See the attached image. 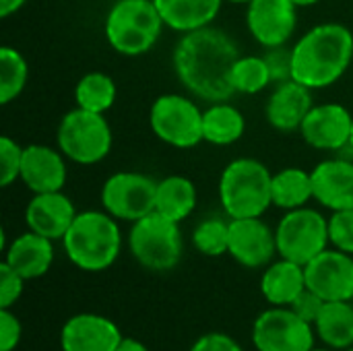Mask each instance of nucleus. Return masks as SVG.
I'll use <instances>...</instances> for the list:
<instances>
[{
  "label": "nucleus",
  "instance_id": "obj_24",
  "mask_svg": "<svg viewBox=\"0 0 353 351\" xmlns=\"http://www.w3.org/2000/svg\"><path fill=\"white\" fill-rule=\"evenodd\" d=\"M314 331L331 350L353 348V302H325Z\"/></svg>",
  "mask_w": 353,
  "mask_h": 351
},
{
  "label": "nucleus",
  "instance_id": "obj_2",
  "mask_svg": "<svg viewBox=\"0 0 353 351\" xmlns=\"http://www.w3.org/2000/svg\"><path fill=\"white\" fill-rule=\"evenodd\" d=\"M292 79L308 89L337 83L353 58V33L341 23H323L304 33L292 48Z\"/></svg>",
  "mask_w": 353,
  "mask_h": 351
},
{
  "label": "nucleus",
  "instance_id": "obj_6",
  "mask_svg": "<svg viewBox=\"0 0 353 351\" xmlns=\"http://www.w3.org/2000/svg\"><path fill=\"white\" fill-rule=\"evenodd\" d=\"M128 246L137 263L149 271H170L182 259L180 223L153 211L132 223Z\"/></svg>",
  "mask_w": 353,
  "mask_h": 351
},
{
  "label": "nucleus",
  "instance_id": "obj_18",
  "mask_svg": "<svg viewBox=\"0 0 353 351\" xmlns=\"http://www.w3.org/2000/svg\"><path fill=\"white\" fill-rule=\"evenodd\" d=\"M66 161L64 153L48 145H29L23 149L21 176L23 184L35 192H58L66 184Z\"/></svg>",
  "mask_w": 353,
  "mask_h": 351
},
{
  "label": "nucleus",
  "instance_id": "obj_15",
  "mask_svg": "<svg viewBox=\"0 0 353 351\" xmlns=\"http://www.w3.org/2000/svg\"><path fill=\"white\" fill-rule=\"evenodd\" d=\"M353 116L341 103L314 106L300 126L304 141L314 149L341 151L350 147Z\"/></svg>",
  "mask_w": 353,
  "mask_h": 351
},
{
  "label": "nucleus",
  "instance_id": "obj_9",
  "mask_svg": "<svg viewBox=\"0 0 353 351\" xmlns=\"http://www.w3.org/2000/svg\"><path fill=\"white\" fill-rule=\"evenodd\" d=\"M149 124L159 141L176 149H192L205 141L203 112L194 101L178 93H168L153 101Z\"/></svg>",
  "mask_w": 353,
  "mask_h": 351
},
{
  "label": "nucleus",
  "instance_id": "obj_45",
  "mask_svg": "<svg viewBox=\"0 0 353 351\" xmlns=\"http://www.w3.org/2000/svg\"><path fill=\"white\" fill-rule=\"evenodd\" d=\"M345 351H353V348H350V350H345Z\"/></svg>",
  "mask_w": 353,
  "mask_h": 351
},
{
  "label": "nucleus",
  "instance_id": "obj_10",
  "mask_svg": "<svg viewBox=\"0 0 353 351\" xmlns=\"http://www.w3.org/2000/svg\"><path fill=\"white\" fill-rule=\"evenodd\" d=\"M314 333V325L300 319L290 306H273L256 317L252 343L256 351H310Z\"/></svg>",
  "mask_w": 353,
  "mask_h": 351
},
{
  "label": "nucleus",
  "instance_id": "obj_43",
  "mask_svg": "<svg viewBox=\"0 0 353 351\" xmlns=\"http://www.w3.org/2000/svg\"><path fill=\"white\" fill-rule=\"evenodd\" d=\"M230 2H236V4H248L250 0H230Z\"/></svg>",
  "mask_w": 353,
  "mask_h": 351
},
{
  "label": "nucleus",
  "instance_id": "obj_21",
  "mask_svg": "<svg viewBox=\"0 0 353 351\" xmlns=\"http://www.w3.org/2000/svg\"><path fill=\"white\" fill-rule=\"evenodd\" d=\"M4 263H8L25 281L43 277L54 263L52 240L35 232L17 236L4 252Z\"/></svg>",
  "mask_w": 353,
  "mask_h": 351
},
{
  "label": "nucleus",
  "instance_id": "obj_40",
  "mask_svg": "<svg viewBox=\"0 0 353 351\" xmlns=\"http://www.w3.org/2000/svg\"><path fill=\"white\" fill-rule=\"evenodd\" d=\"M116 351H149V348H147L143 341H139V339L124 337V339H122V343L118 345V350Z\"/></svg>",
  "mask_w": 353,
  "mask_h": 351
},
{
  "label": "nucleus",
  "instance_id": "obj_16",
  "mask_svg": "<svg viewBox=\"0 0 353 351\" xmlns=\"http://www.w3.org/2000/svg\"><path fill=\"white\" fill-rule=\"evenodd\" d=\"M122 339L114 321L91 312L68 319L60 331L62 351H116Z\"/></svg>",
  "mask_w": 353,
  "mask_h": 351
},
{
  "label": "nucleus",
  "instance_id": "obj_44",
  "mask_svg": "<svg viewBox=\"0 0 353 351\" xmlns=\"http://www.w3.org/2000/svg\"><path fill=\"white\" fill-rule=\"evenodd\" d=\"M350 149L353 151V126H352V139H350Z\"/></svg>",
  "mask_w": 353,
  "mask_h": 351
},
{
  "label": "nucleus",
  "instance_id": "obj_46",
  "mask_svg": "<svg viewBox=\"0 0 353 351\" xmlns=\"http://www.w3.org/2000/svg\"><path fill=\"white\" fill-rule=\"evenodd\" d=\"M352 302H353V300H352Z\"/></svg>",
  "mask_w": 353,
  "mask_h": 351
},
{
  "label": "nucleus",
  "instance_id": "obj_33",
  "mask_svg": "<svg viewBox=\"0 0 353 351\" xmlns=\"http://www.w3.org/2000/svg\"><path fill=\"white\" fill-rule=\"evenodd\" d=\"M329 238L333 248L353 254V209L335 211L329 219Z\"/></svg>",
  "mask_w": 353,
  "mask_h": 351
},
{
  "label": "nucleus",
  "instance_id": "obj_14",
  "mask_svg": "<svg viewBox=\"0 0 353 351\" xmlns=\"http://www.w3.org/2000/svg\"><path fill=\"white\" fill-rule=\"evenodd\" d=\"M228 254L248 269L271 265L273 257L277 254L275 232L261 217L232 219Z\"/></svg>",
  "mask_w": 353,
  "mask_h": 351
},
{
  "label": "nucleus",
  "instance_id": "obj_29",
  "mask_svg": "<svg viewBox=\"0 0 353 351\" xmlns=\"http://www.w3.org/2000/svg\"><path fill=\"white\" fill-rule=\"evenodd\" d=\"M29 77L23 54L10 46L0 48V103L6 106L21 95Z\"/></svg>",
  "mask_w": 353,
  "mask_h": 351
},
{
  "label": "nucleus",
  "instance_id": "obj_34",
  "mask_svg": "<svg viewBox=\"0 0 353 351\" xmlns=\"http://www.w3.org/2000/svg\"><path fill=\"white\" fill-rule=\"evenodd\" d=\"M23 288H25V279L8 263H2L0 265V308H10L12 304H17V300L23 294Z\"/></svg>",
  "mask_w": 353,
  "mask_h": 351
},
{
  "label": "nucleus",
  "instance_id": "obj_41",
  "mask_svg": "<svg viewBox=\"0 0 353 351\" xmlns=\"http://www.w3.org/2000/svg\"><path fill=\"white\" fill-rule=\"evenodd\" d=\"M298 8H304V6H312V4H316V2H321V0H292Z\"/></svg>",
  "mask_w": 353,
  "mask_h": 351
},
{
  "label": "nucleus",
  "instance_id": "obj_13",
  "mask_svg": "<svg viewBox=\"0 0 353 351\" xmlns=\"http://www.w3.org/2000/svg\"><path fill=\"white\" fill-rule=\"evenodd\" d=\"M246 25L263 48L285 46L298 25V6L292 0H250Z\"/></svg>",
  "mask_w": 353,
  "mask_h": 351
},
{
  "label": "nucleus",
  "instance_id": "obj_17",
  "mask_svg": "<svg viewBox=\"0 0 353 351\" xmlns=\"http://www.w3.org/2000/svg\"><path fill=\"white\" fill-rule=\"evenodd\" d=\"M77 209L72 201L62 192H41L35 194L25 209V223L31 232L54 240H62L77 219Z\"/></svg>",
  "mask_w": 353,
  "mask_h": 351
},
{
  "label": "nucleus",
  "instance_id": "obj_4",
  "mask_svg": "<svg viewBox=\"0 0 353 351\" xmlns=\"http://www.w3.org/2000/svg\"><path fill=\"white\" fill-rule=\"evenodd\" d=\"M273 174L252 157H240L225 166L219 178V201L232 219L261 217L271 205Z\"/></svg>",
  "mask_w": 353,
  "mask_h": 351
},
{
  "label": "nucleus",
  "instance_id": "obj_36",
  "mask_svg": "<svg viewBox=\"0 0 353 351\" xmlns=\"http://www.w3.org/2000/svg\"><path fill=\"white\" fill-rule=\"evenodd\" d=\"M23 327L17 314L10 312V308H0V351L17 350L21 343Z\"/></svg>",
  "mask_w": 353,
  "mask_h": 351
},
{
  "label": "nucleus",
  "instance_id": "obj_22",
  "mask_svg": "<svg viewBox=\"0 0 353 351\" xmlns=\"http://www.w3.org/2000/svg\"><path fill=\"white\" fill-rule=\"evenodd\" d=\"M304 290V267L288 259L271 263L261 277V294L271 306H292Z\"/></svg>",
  "mask_w": 353,
  "mask_h": 351
},
{
  "label": "nucleus",
  "instance_id": "obj_8",
  "mask_svg": "<svg viewBox=\"0 0 353 351\" xmlns=\"http://www.w3.org/2000/svg\"><path fill=\"white\" fill-rule=\"evenodd\" d=\"M275 240L281 259L306 267L314 257L329 248V219L308 207L292 209L281 217Z\"/></svg>",
  "mask_w": 353,
  "mask_h": 351
},
{
  "label": "nucleus",
  "instance_id": "obj_32",
  "mask_svg": "<svg viewBox=\"0 0 353 351\" xmlns=\"http://www.w3.org/2000/svg\"><path fill=\"white\" fill-rule=\"evenodd\" d=\"M23 149L25 147H21L8 134L0 137V186L6 188L21 176Z\"/></svg>",
  "mask_w": 353,
  "mask_h": 351
},
{
  "label": "nucleus",
  "instance_id": "obj_28",
  "mask_svg": "<svg viewBox=\"0 0 353 351\" xmlns=\"http://www.w3.org/2000/svg\"><path fill=\"white\" fill-rule=\"evenodd\" d=\"M77 108L105 114L116 101V83L105 72H87L74 87Z\"/></svg>",
  "mask_w": 353,
  "mask_h": 351
},
{
  "label": "nucleus",
  "instance_id": "obj_3",
  "mask_svg": "<svg viewBox=\"0 0 353 351\" xmlns=\"http://www.w3.org/2000/svg\"><path fill=\"white\" fill-rule=\"evenodd\" d=\"M68 261L81 271L99 273L110 269L122 248V234L108 211H83L62 238Z\"/></svg>",
  "mask_w": 353,
  "mask_h": 351
},
{
  "label": "nucleus",
  "instance_id": "obj_19",
  "mask_svg": "<svg viewBox=\"0 0 353 351\" xmlns=\"http://www.w3.org/2000/svg\"><path fill=\"white\" fill-rule=\"evenodd\" d=\"M314 201L335 211L353 209V163L345 159L321 161L312 172Z\"/></svg>",
  "mask_w": 353,
  "mask_h": 351
},
{
  "label": "nucleus",
  "instance_id": "obj_20",
  "mask_svg": "<svg viewBox=\"0 0 353 351\" xmlns=\"http://www.w3.org/2000/svg\"><path fill=\"white\" fill-rule=\"evenodd\" d=\"M310 91L312 89H308L306 85H302L294 79L279 83L275 87V91L271 93L267 108H265L269 124L281 132L300 130L308 112L314 108Z\"/></svg>",
  "mask_w": 353,
  "mask_h": 351
},
{
  "label": "nucleus",
  "instance_id": "obj_25",
  "mask_svg": "<svg viewBox=\"0 0 353 351\" xmlns=\"http://www.w3.org/2000/svg\"><path fill=\"white\" fill-rule=\"evenodd\" d=\"M246 120L238 108L228 101H217L203 112V137L207 143L225 147L242 139Z\"/></svg>",
  "mask_w": 353,
  "mask_h": 351
},
{
  "label": "nucleus",
  "instance_id": "obj_26",
  "mask_svg": "<svg viewBox=\"0 0 353 351\" xmlns=\"http://www.w3.org/2000/svg\"><path fill=\"white\" fill-rule=\"evenodd\" d=\"M196 207V188L184 176H168L157 182L155 211L172 221L182 223Z\"/></svg>",
  "mask_w": 353,
  "mask_h": 351
},
{
  "label": "nucleus",
  "instance_id": "obj_23",
  "mask_svg": "<svg viewBox=\"0 0 353 351\" xmlns=\"http://www.w3.org/2000/svg\"><path fill=\"white\" fill-rule=\"evenodd\" d=\"M163 23L180 33L209 27L219 14L223 0H153Z\"/></svg>",
  "mask_w": 353,
  "mask_h": 351
},
{
  "label": "nucleus",
  "instance_id": "obj_12",
  "mask_svg": "<svg viewBox=\"0 0 353 351\" xmlns=\"http://www.w3.org/2000/svg\"><path fill=\"white\" fill-rule=\"evenodd\" d=\"M304 273L306 288L325 302L353 300V254L339 248H327L304 267Z\"/></svg>",
  "mask_w": 353,
  "mask_h": 351
},
{
  "label": "nucleus",
  "instance_id": "obj_1",
  "mask_svg": "<svg viewBox=\"0 0 353 351\" xmlns=\"http://www.w3.org/2000/svg\"><path fill=\"white\" fill-rule=\"evenodd\" d=\"M240 50L221 29L203 27L184 33L174 50V70L182 85L205 101H228L236 89L232 70Z\"/></svg>",
  "mask_w": 353,
  "mask_h": 351
},
{
  "label": "nucleus",
  "instance_id": "obj_11",
  "mask_svg": "<svg viewBox=\"0 0 353 351\" xmlns=\"http://www.w3.org/2000/svg\"><path fill=\"white\" fill-rule=\"evenodd\" d=\"M157 182L139 172H118L103 182L101 205L122 221H139L155 211Z\"/></svg>",
  "mask_w": 353,
  "mask_h": 351
},
{
  "label": "nucleus",
  "instance_id": "obj_5",
  "mask_svg": "<svg viewBox=\"0 0 353 351\" xmlns=\"http://www.w3.org/2000/svg\"><path fill=\"white\" fill-rule=\"evenodd\" d=\"M163 25L153 0H118L105 17V37L118 54L141 56L157 43Z\"/></svg>",
  "mask_w": 353,
  "mask_h": 351
},
{
  "label": "nucleus",
  "instance_id": "obj_37",
  "mask_svg": "<svg viewBox=\"0 0 353 351\" xmlns=\"http://www.w3.org/2000/svg\"><path fill=\"white\" fill-rule=\"evenodd\" d=\"M323 306H325V300L319 296V294H314L312 290H304L296 300H294V304L290 306L300 319H304L306 323H310V325H314L316 323V319H319V314H321V310H323Z\"/></svg>",
  "mask_w": 353,
  "mask_h": 351
},
{
  "label": "nucleus",
  "instance_id": "obj_39",
  "mask_svg": "<svg viewBox=\"0 0 353 351\" xmlns=\"http://www.w3.org/2000/svg\"><path fill=\"white\" fill-rule=\"evenodd\" d=\"M27 0H0V17L2 19H6V17H10L12 12H17L23 4H25Z\"/></svg>",
  "mask_w": 353,
  "mask_h": 351
},
{
  "label": "nucleus",
  "instance_id": "obj_42",
  "mask_svg": "<svg viewBox=\"0 0 353 351\" xmlns=\"http://www.w3.org/2000/svg\"><path fill=\"white\" fill-rule=\"evenodd\" d=\"M310 351H333L331 348H312Z\"/></svg>",
  "mask_w": 353,
  "mask_h": 351
},
{
  "label": "nucleus",
  "instance_id": "obj_38",
  "mask_svg": "<svg viewBox=\"0 0 353 351\" xmlns=\"http://www.w3.org/2000/svg\"><path fill=\"white\" fill-rule=\"evenodd\" d=\"M190 351H244L242 345L225 333H207L199 337Z\"/></svg>",
  "mask_w": 353,
  "mask_h": 351
},
{
  "label": "nucleus",
  "instance_id": "obj_7",
  "mask_svg": "<svg viewBox=\"0 0 353 351\" xmlns=\"http://www.w3.org/2000/svg\"><path fill=\"white\" fill-rule=\"evenodd\" d=\"M56 141L66 159L93 166L108 157L112 149V128L103 114L74 108L60 120Z\"/></svg>",
  "mask_w": 353,
  "mask_h": 351
},
{
  "label": "nucleus",
  "instance_id": "obj_31",
  "mask_svg": "<svg viewBox=\"0 0 353 351\" xmlns=\"http://www.w3.org/2000/svg\"><path fill=\"white\" fill-rule=\"evenodd\" d=\"M194 248L205 257H221L230 248V223L217 217L205 219L194 228Z\"/></svg>",
  "mask_w": 353,
  "mask_h": 351
},
{
  "label": "nucleus",
  "instance_id": "obj_35",
  "mask_svg": "<svg viewBox=\"0 0 353 351\" xmlns=\"http://www.w3.org/2000/svg\"><path fill=\"white\" fill-rule=\"evenodd\" d=\"M265 60H267V66H269L273 83L279 85V83L292 81V62H294L292 50H288L283 46L269 48V52L265 54Z\"/></svg>",
  "mask_w": 353,
  "mask_h": 351
},
{
  "label": "nucleus",
  "instance_id": "obj_30",
  "mask_svg": "<svg viewBox=\"0 0 353 351\" xmlns=\"http://www.w3.org/2000/svg\"><path fill=\"white\" fill-rule=\"evenodd\" d=\"M271 81V72L265 56H240L232 70V85L236 93L254 95L261 93Z\"/></svg>",
  "mask_w": 353,
  "mask_h": 351
},
{
  "label": "nucleus",
  "instance_id": "obj_27",
  "mask_svg": "<svg viewBox=\"0 0 353 351\" xmlns=\"http://www.w3.org/2000/svg\"><path fill=\"white\" fill-rule=\"evenodd\" d=\"M271 197H273V205L285 211L306 207V203L314 199L312 174L300 168H285L273 174Z\"/></svg>",
  "mask_w": 353,
  "mask_h": 351
}]
</instances>
